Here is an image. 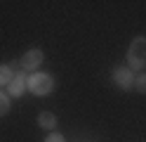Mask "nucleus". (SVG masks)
Masks as SVG:
<instances>
[{"label":"nucleus","mask_w":146,"mask_h":142,"mask_svg":"<svg viewBox=\"0 0 146 142\" xmlns=\"http://www.w3.org/2000/svg\"><path fill=\"white\" fill-rule=\"evenodd\" d=\"M38 123H40V128H45V130H54V126H57V116H54L52 111H40L38 114Z\"/></svg>","instance_id":"5"},{"label":"nucleus","mask_w":146,"mask_h":142,"mask_svg":"<svg viewBox=\"0 0 146 142\" xmlns=\"http://www.w3.org/2000/svg\"><path fill=\"white\" fill-rule=\"evenodd\" d=\"M7 111H10V97L5 92H0V116H5Z\"/></svg>","instance_id":"8"},{"label":"nucleus","mask_w":146,"mask_h":142,"mask_svg":"<svg viewBox=\"0 0 146 142\" xmlns=\"http://www.w3.org/2000/svg\"><path fill=\"white\" fill-rule=\"evenodd\" d=\"M26 88L33 95H50L52 88H54V81L47 73H33L31 78H26Z\"/></svg>","instance_id":"2"},{"label":"nucleus","mask_w":146,"mask_h":142,"mask_svg":"<svg viewBox=\"0 0 146 142\" xmlns=\"http://www.w3.org/2000/svg\"><path fill=\"white\" fill-rule=\"evenodd\" d=\"M134 88L139 90L141 95H146V73H141V76H137V78H134Z\"/></svg>","instance_id":"9"},{"label":"nucleus","mask_w":146,"mask_h":142,"mask_svg":"<svg viewBox=\"0 0 146 142\" xmlns=\"http://www.w3.org/2000/svg\"><path fill=\"white\" fill-rule=\"evenodd\" d=\"M113 81H115L118 88L130 90L132 85H134V76L130 71V66H115V69H113Z\"/></svg>","instance_id":"3"},{"label":"nucleus","mask_w":146,"mask_h":142,"mask_svg":"<svg viewBox=\"0 0 146 142\" xmlns=\"http://www.w3.org/2000/svg\"><path fill=\"white\" fill-rule=\"evenodd\" d=\"M10 81H12V71L7 66H0V85H10Z\"/></svg>","instance_id":"7"},{"label":"nucleus","mask_w":146,"mask_h":142,"mask_svg":"<svg viewBox=\"0 0 146 142\" xmlns=\"http://www.w3.org/2000/svg\"><path fill=\"white\" fill-rule=\"evenodd\" d=\"M24 90H26V78L21 73H17V78L10 81V95H12V97H19Z\"/></svg>","instance_id":"6"},{"label":"nucleus","mask_w":146,"mask_h":142,"mask_svg":"<svg viewBox=\"0 0 146 142\" xmlns=\"http://www.w3.org/2000/svg\"><path fill=\"white\" fill-rule=\"evenodd\" d=\"M19 64L24 66L26 71H33V73H35V69H38V66L42 64V50H38V47H33V50H29L26 55H21Z\"/></svg>","instance_id":"4"},{"label":"nucleus","mask_w":146,"mask_h":142,"mask_svg":"<svg viewBox=\"0 0 146 142\" xmlns=\"http://www.w3.org/2000/svg\"><path fill=\"white\" fill-rule=\"evenodd\" d=\"M45 142H64V135H59V133H50V135L45 137Z\"/></svg>","instance_id":"10"},{"label":"nucleus","mask_w":146,"mask_h":142,"mask_svg":"<svg viewBox=\"0 0 146 142\" xmlns=\"http://www.w3.org/2000/svg\"><path fill=\"white\" fill-rule=\"evenodd\" d=\"M127 62H130V69H141L146 64V38L139 36L130 43V50H127Z\"/></svg>","instance_id":"1"}]
</instances>
